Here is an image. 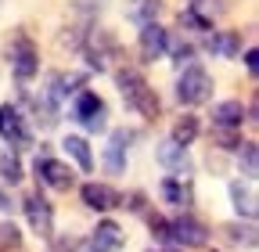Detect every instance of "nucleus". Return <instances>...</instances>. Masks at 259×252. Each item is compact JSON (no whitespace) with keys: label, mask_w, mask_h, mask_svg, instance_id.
Here are the masks:
<instances>
[{"label":"nucleus","mask_w":259,"mask_h":252,"mask_svg":"<svg viewBox=\"0 0 259 252\" xmlns=\"http://www.w3.org/2000/svg\"><path fill=\"white\" fill-rule=\"evenodd\" d=\"M115 83H119V90H122V101H126V108H134L137 115H144V119H155L158 115V94L151 90V83L141 76V69H134V65H122V69H115Z\"/></svg>","instance_id":"f257e3e1"},{"label":"nucleus","mask_w":259,"mask_h":252,"mask_svg":"<svg viewBox=\"0 0 259 252\" xmlns=\"http://www.w3.org/2000/svg\"><path fill=\"white\" fill-rule=\"evenodd\" d=\"M212 98V76L202 65H184L180 79H177V101L194 108V105H205Z\"/></svg>","instance_id":"f03ea898"},{"label":"nucleus","mask_w":259,"mask_h":252,"mask_svg":"<svg viewBox=\"0 0 259 252\" xmlns=\"http://www.w3.org/2000/svg\"><path fill=\"white\" fill-rule=\"evenodd\" d=\"M72 115L79 119V126L87 134H101V130H108V105L97 98L94 90H79L76 94V101H72Z\"/></svg>","instance_id":"7ed1b4c3"},{"label":"nucleus","mask_w":259,"mask_h":252,"mask_svg":"<svg viewBox=\"0 0 259 252\" xmlns=\"http://www.w3.org/2000/svg\"><path fill=\"white\" fill-rule=\"evenodd\" d=\"M79 47H83V54H87V65L97 69V72H105L112 61H115V54H119V40L108 33V29H97V33H90Z\"/></svg>","instance_id":"20e7f679"},{"label":"nucleus","mask_w":259,"mask_h":252,"mask_svg":"<svg viewBox=\"0 0 259 252\" xmlns=\"http://www.w3.org/2000/svg\"><path fill=\"white\" fill-rule=\"evenodd\" d=\"M32 170H36V180L44 187H54V191H69V187L76 184V173L65 166V162H58L51 151H40L36 162H32Z\"/></svg>","instance_id":"39448f33"},{"label":"nucleus","mask_w":259,"mask_h":252,"mask_svg":"<svg viewBox=\"0 0 259 252\" xmlns=\"http://www.w3.org/2000/svg\"><path fill=\"white\" fill-rule=\"evenodd\" d=\"M11 72H15L18 83H29L40 72V51H36V44H32L25 33H18L15 44H11Z\"/></svg>","instance_id":"423d86ee"},{"label":"nucleus","mask_w":259,"mask_h":252,"mask_svg":"<svg viewBox=\"0 0 259 252\" xmlns=\"http://www.w3.org/2000/svg\"><path fill=\"white\" fill-rule=\"evenodd\" d=\"M209 241V227L202 224V220H194L191 213L169 220V245L177 248H202Z\"/></svg>","instance_id":"0eeeda50"},{"label":"nucleus","mask_w":259,"mask_h":252,"mask_svg":"<svg viewBox=\"0 0 259 252\" xmlns=\"http://www.w3.org/2000/svg\"><path fill=\"white\" fill-rule=\"evenodd\" d=\"M0 137L11 144V151L32 148V134H29V126H25V115L15 105H0Z\"/></svg>","instance_id":"6e6552de"},{"label":"nucleus","mask_w":259,"mask_h":252,"mask_svg":"<svg viewBox=\"0 0 259 252\" xmlns=\"http://www.w3.org/2000/svg\"><path fill=\"white\" fill-rule=\"evenodd\" d=\"M22 209H25L29 227L36 231L40 238H54V209H51V202H47L40 191L25 195V198H22Z\"/></svg>","instance_id":"1a4fd4ad"},{"label":"nucleus","mask_w":259,"mask_h":252,"mask_svg":"<svg viewBox=\"0 0 259 252\" xmlns=\"http://www.w3.org/2000/svg\"><path fill=\"white\" fill-rule=\"evenodd\" d=\"M79 198H83V205L94 209V213H108V209H119V205H122V195L115 191V187L97 184V180H90V184L79 187Z\"/></svg>","instance_id":"9d476101"},{"label":"nucleus","mask_w":259,"mask_h":252,"mask_svg":"<svg viewBox=\"0 0 259 252\" xmlns=\"http://www.w3.org/2000/svg\"><path fill=\"white\" fill-rule=\"evenodd\" d=\"M122 227L115 224V220H101L94 231H90V238H87V252H119L122 248Z\"/></svg>","instance_id":"9b49d317"},{"label":"nucleus","mask_w":259,"mask_h":252,"mask_svg":"<svg viewBox=\"0 0 259 252\" xmlns=\"http://www.w3.org/2000/svg\"><path fill=\"white\" fill-rule=\"evenodd\" d=\"M169 47V33L162 29L158 22L151 25H141V40H137V51H141V61H158Z\"/></svg>","instance_id":"f8f14e48"},{"label":"nucleus","mask_w":259,"mask_h":252,"mask_svg":"<svg viewBox=\"0 0 259 252\" xmlns=\"http://www.w3.org/2000/svg\"><path fill=\"white\" fill-rule=\"evenodd\" d=\"M134 130H112L108 137V148H105V170L108 173H122L126 170V148L134 144Z\"/></svg>","instance_id":"ddd939ff"},{"label":"nucleus","mask_w":259,"mask_h":252,"mask_svg":"<svg viewBox=\"0 0 259 252\" xmlns=\"http://www.w3.org/2000/svg\"><path fill=\"white\" fill-rule=\"evenodd\" d=\"M241 122H245L241 101H220V105L212 108V126H216L220 134H234V130H241Z\"/></svg>","instance_id":"4468645a"},{"label":"nucleus","mask_w":259,"mask_h":252,"mask_svg":"<svg viewBox=\"0 0 259 252\" xmlns=\"http://www.w3.org/2000/svg\"><path fill=\"white\" fill-rule=\"evenodd\" d=\"M205 51H212L220 58H238L241 54V33H234V29H227V33H209Z\"/></svg>","instance_id":"2eb2a0df"},{"label":"nucleus","mask_w":259,"mask_h":252,"mask_svg":"<svg viewBox=\"0 0 259 252\" xmlns=\"http://www.w3.org/2000/svg\"><path fill=\"white\" fill-rule=\"evenodd\" d=\"M155 159L166 166V170H184V173L191 170V162H187V148H180V144H177V141H169V137L155 148Z\"/></svg>","instance_id":"dca6fc26"},{"label":"nucleus","mask_w":259,"mask_h":252,"mask_svg":"<svg viewBox=\"0 0 259 252\" xmlns=\"http://www.w3.org/2000/svg\"><path fill=\"white\" fill-rule=\"evenodd\" d=\"M162 11V0H130L126 4V22L134 25H151Z\"/></svg>","instance_id":"f3484780"},{"label":"nucleus","mask_w":259,"mask_h":252,"mask_svg":"<svg viewBox=\"0 0 259 252\" xmlns=\"http://www.w3.org/2000/svg\"><path fill=\"white\" fill-rule=\"evenodd\" d=\"M162 198H166L169 205L187 209L191 205V184H184L180 177H166V180H162Z\"/></svg>","instance_id":"a211bd4d"},{"label":"nucleus","mask_w":259,"mask_h":252,"mask_svg":"<svg viewBox=\"0 0 259 252\" xmlns=\"http://www.w3.org/2000/svg\"><path fill=\"white\" fill-rule=\"evenodd\" d=\"M61 148L76 159V166H79L83 173H90V170H94V155H90V144H87L83 137H72V134H69V137L61 141Z\"/></svg>","instance_id":"6ab92c4d"},{"label":"nucleus","mask_w":259,"mask_h":252,"mask_svg":"<svg viewBox=\"0 0 259 252\" xmlns=\"http://www.w3.org/2000/svg\"><path fill=\"white\" fill-rule=\"evenodd\" d=\"M227 191H231V202H234V213L238 216H245V220H252L255 216V195L248 191V187L245 184H231V187H227Z\"/></svg>","instance_id":"aec40b11"},{"label":"nucleus","mask_w":259,"mask_h":252,"mask_svg":"<svg viewBox=\"0 0 259 252\" xmlns=\"http://www.w3.org/2000/svg\"><path fill=\"white\" fill-rule=\"evenodd\" d=\"M198 130H202V122H198V115H184V119H177V126H173V134H169V141H177L180 148H187L194 137H198Z\"/></svg>","instance_id":"412c9836"},{"label":"nucleus","mask_w":259,"mask_h":252,"mask_svg":"<svg viewBox=\"0 0 259 252\" xmlns=\"http://www.w3.org/2000/svg\"><path fill=\"white\" fill-rule=\"evenodd\" d=\"M0 177H4V184H18L22 177H25V170H22V159H18V151H4V155H0Z\"/></svg>","instance_id":"4be33fe9"},{"label":"nucleus","mask_w":259,"mask_h":252,"mask_svg":"<svg viewBox=\"0 0 259 252\" xmlns=\"http://www.w3.org/2000/svg\"><path fill=\"white\" fill-rule=\"evenodd\" d=\"M238 166H241V173H245L248 180H255V173H259V148H255L252 141L238 144Z\"/></svg>","instance_id":"5701e85b"},{"label":"nucleus","mask_w":259,"mask_h":252,"mask_svg":"<svg viewBox=\"0 0 259 252\" xmlns=\"http://www.w3.org/2000/svg\"><path fill=\"white\" fill-rule=\"evenodd\" d=\"M166 51L173 54V61H177V65H184V61H191V58H194V47H191L187 40H177V44H169Z\"/></svg>","instance_id":"b1692460"},{"label":"nucleus","mask_w":259,"mask_h":252,"mask_svg":"<svg viewBox=\"0 0 259 252\" xmlns=\"http://www.w3.org/2000/svg\"><path fill=\"white\" fill-rule=\"evenodd\" d=\"M148 224H151V234H155L158 241H166V245H169V220H162V216H151Z\"/></svg>","instance_id":"393cba45"},{"label":"nucleus","mask_w":259,"mask_h":252,"mask_svg":"<svg viewBox=\"0 0 259 252\" xmlns=\"http://www.w3.org/2000/svg\"><path fill=\"white\" fill-rule=\"evenodd\" d=\"M0 241H4V245H18V241H22L18 227H15V224H0Z\"/></svg>","instance_id":"a878e982"},{"label":"nucleus","mask_w":259,"mask_h":252,"mask_svg":"<svg viewBox=\"0 0 259 252\" xmlns=\"http://www.w3.org/2000/svg\"><path fill=\"white\" fill-rule=\"evenodd\" d=\"M245 69H248V76H255V72H259V51H255V47H248V51H245Z\"/></svg>","instance_id":"bb28decb"},{"label":"nucleus","mask_w":259,"mask_h":252,"mask_svg":"<svg viewBox=\"0 0 259 252\" xmlns=\"http://www.w3.org/2000/svg\"><path fill=\"white\" fill-rule=\"evenodd\" d=\"M122 202H126L130 209H134V213H144V195H141V191H134V195H126Z\"/></svg>","instance_id":"cd10ccee"},{"label":"nucleus","mask_w":259,"mask_h":252,"mask_svg":"<svg viewBox=\"0 0 259 252\" xmlns=\"http://www.w3.org/2000/svg\"><path fill=\"white\" fill-rule=\"evenodd\" d=\"M76 8H79V11H94V8L101 11V0H76Z\"/></svg>","instance_id":"c85d7f7f"},{"label":"nucleus","mask_w":259,"mask_h":252,"mask_svg":"<svg viewBox=\"0 0 259 252\" xmlns=\"http://www.w3.org/2000/svg\"><path fill=\"white\" fill-rule=\"evenodd\" d=\"M0 209H11V202H8V195L0 191Z\"/></svg>","instance_id":"c756f323"},{"label":"nucleus","mask_w":259,"mask_h":252,"mask_svg":"<svg viewBox=\"0 0 259 252\" xmlns=\"http://www.w3.org/2000/svg\"><path fill=\"white\" fill-rule=\"evenodd\" d=\"M166 252H184V248H177V245H173V248H166Z\"/></svg>","instance_id":"7c9ffc66"}]
</instances>
